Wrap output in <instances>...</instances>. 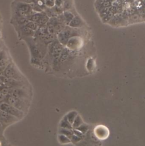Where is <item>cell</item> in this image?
Here are the masks:
<instances>
[{
	"instance_id": "cell-1",
	"label": "cell",
	"mask_w": 145,
	"mask_h": 146,
	"mask_svg": "<svg viewBox=\"0 0 145 146\" xmlns=\"http://www.w3.org/2000/svg\"><path fill=\"white\" fill-rule=\"evenodd\" d=\"M28 101L22 100L21 99L16 98L10 94H8L5 97V102L12 105L13 106L23 112L26 111L28 110Z\"/></svg>"
},
{
	"instance_id": "cell-2",
	"label": "cell",
	"mask_w": 145,
	"mask_h": 146,
	"mask_svg": "<svg viewBox=\"0 0 145 146\" xmlns=\"http://www.w3.org/2000/svg\"><path fill=\"white\" fill-rule=\"evenodd\" d=\"M3 74L9 78L23 81V77L13 63H10L3 70Z\"/></svg>"
},
{
	"instance_id": "cell-3",
	"label": "cell",
	"mask_w": 145,
	"mask_h": 146,
	"mask_svg": "<svg viewBox=\"0 0 145 146\" xmlns=\"http://www.w3.org/2000/svg\"><path fill=\"white\" fill-rule=\"evenodd\" d=\"M0 107L2 110L17 118L19 120L23 118V117H24V112L6 102H3L0 104Z\"/></svg>"
},
{
	"instance_id": "cell-4",
	"label": "cell",
	"mask_w": 145,
	"mask_h": 146,
	"mask_svg": "<svg viewBox=\"0 0 145 146\" xmlns=\"http://www.w3.org/2000/svg\"><path fill=\"white\" fill-rule=\"evenodd\" d=\"M19 120V119L17 118L2 110L0 111V123L4 130L8 126L17 122Z\"/></svg>"
},
{
	"instance_id": "cell-5",
	"label": "cell",
	"mask_w": 145,
	"mask_h": 146,
	"mask_svg": "<svg viewBox=\"0 0 145 146\" xmlns=\"http://www.w3.org/2000/svg\"><path fill=\"white\" fill-rule=\"evenodd\" d=\"M16 10L19 15L28 18L35 12L31 6V4L19 2L16 5Z\"/></svg>"
},
{
	"instance_id": "cell-6",
	"label": "cell",
	"mask_w": 145,
	"mask_h": 146,
	"mask_svg": "<svg viewBox=\"0 0 145 146\" xmlns=\"http://www.w3.org/2000/svg\"><path fill=\"white\" fill-rule=\"evenodd\" d=\"M9 94L16 98L27 101H28L30 99L29 93L27 89L23 88V86L10 89Z\"/></svg>"
},
{
	"instance_id": "cell-7",
	"label": "cell",
	"mask_w": 145,
	"mask_h": 146,
	"mask_svg": "<svg viewBox=\"0 0 145 146\" xmlns=\"http://www.w3.org/2000/svg\"><path fill=\"white\" fill-rule=\"evenodd\" d=\"M9 59L5 54V52L3 51L0 52V68L3 70L7 67V66L9 64Z\"/></svg>"
},
{
	"instance_id": "cell-8",
	"label": "cell",
	"mask_w": 145,
	"mask_h": 146,
	"mask_svg": "<svg viewBox=\"0 0 145 146\" xmlns=\"http://www.w3.org/2000/svg\"><path fill=\"white\" fill-rule=\"evenodd\" d=\"M62 52V47L59 43H55L51 48V54L54 57H58Z\"/></svg>"
},
{
	"instance_id": "cell-9",
	"label": "cell",
	"mask_w": 145,
	"mask_h": 146,
	"mask_svg": "<svg viewBox=\"0 0 145 146\" xmlns=\"http://www.w3.org/2000/svg\"><path fill=\"white\" fill-rule=\"evenodd\" d=\"M43 14V13H35L34 14L28 17L27 18L30 21H32L37 23L40 19V18H41V17L42 16Z\"/></svg>"
},
{
	"instance_id": "cell-10",
	"label": "cell",
	"mask_w": 145,
	"mask_h": 146,
	"mask_svg": "<svg viewBox=\"0 0 145 146\" xmlns=\"http://www.w3.org/2000/svg\"><path fill=\"white\" fill-rule=\"evenodd\" d=\"M25 26L28 28H29L32 31H33L34 32L38 31L39 28V26L37 23L32 21H30Z\"/></svg>"
},
{
	"instance_id": "cell-11",
	"label": "cell",
	"mask_w": 145,
	"mask_h": 146,
	"mask_svg": "<svg viewBox=\"0 0 145 146\" xmlns=\"http://www.w3.org/2000/svg\"><path fill=\"white\" fill-rule=\"evenodd\" d=\"M48 21H49L48 17L46 14H43L42 16L41 17V18H40L39 21L37 22V23L38 24L39 27L40 26H44L46 23H48Z\"/></svg>"
},
{
	"instance_id": "cell-12",
	"label": "cell",
	"mask_w": 145,
	"mask_h": 146,
	"mask_svg": "<svg viewBox=\"0 0 145 146\" xmlns=\"http://www.w3.org/2000/svg\"><path fill=\"white\" fill-rule=\"evenodd\" d=\"M16 21L19 25L22 26H25L29 22V20L28 19V18L27 17L19 15L17 17Z\"/></svg>"
},
{
	"instance_id": "cell-13",
	"label": "cell",
	"mask_w": 145,
	"mask_h": 146,
	"mask_svg": "<svg viewBox=\"0 0 145 146\" xmlns=\"http://www.w3.org/2000/svg\"><path fill=\"white\" fill-rule=\"evenodd\" d=\"M10 91V88H9L8 86L5 85L3 84H1L0 85V92L5 96H7L9 94Z\"/></svg>"
},
{
	"instance_id": "cell-14",
	"label": "cell",
	"mask_w": 145,
	"mask_h": 146,
	"mask_svg": "<svg viewBox=\"0 0 145 146\" xmlns=\"http://www.w3.org/2000/svg\"><path fill=\"white\" fill-rule=\"evenodd\" d=\"M21 31L22 32L25 34L26 35H30V36H32L34 34V32L30 30L29 28L26 27V26H22L21 28Z\"/></svg>"
},
{
	"instance_id": "cell-15",
	"label": "cell",
	"mask_w": 145,
	"mask_h": 146,
	"mask_svg": "<svg viewBox=\"0 0 145 146\" xmlns=\"http://www.w3.org/2000/svg\"><path fill=\"white\" fill-rule=\"evenodd\" d=\"M61 127L64 129H69L71 127L69 122L68 119L67 120H63L61 123Z\"/></svg>"
},
{
	"instance_id": "cell-16",
	"label": "cell",
	"mask_w": 145,
	"mask_h": 146,
	"mask_svg": "<svg viewBox=\"0 0 145 146\" xmlns=\"http://www.w3.org/2000/svg\"><path fill=\"white\" fill-rule=\"evenodd\" d=\"M44 3L47 7H52L55 5V0H45Z\"/></svg>"
},
{
	"instance_id": "cell-17",
	"label": "cell",
	"mask_w": 145,
	"mask_h": 146,
	"mask_svg": "<svg viewBox=\"0 0 145 146\" xmlns=\"http://www.w3.org/2000/svg\"><path fill=\"white\" fill-rule=\"evenodd\" d=\"M59 141L60 142L63 143H67L68 141H69V139L68 138H67V137L64 135H62V134H60L59 136Z\"/></svg>"
},
{
	"instance_id": "cell-18",
	"label": "cell",
	"mask_w": 145,
	"mask_h": 146,
	"mask_svg": "<svg viewBox=\"0 0 145 146\" xmlns=\"http://www.w3.org/2000/svg\"><path fill=\"white\" fill-rule=\"evenodd\" d=\"M36 0H18L19 2H23V3H26L28 4H31L35 2Z\"/></svg>"
},
{
	"instance_id": "cell-19",
	"label": "cell",
	"mask_w": 145,
	"mask_h": 146,
	"mask_svg": "<svg viewBox=\"0 0 145 146\" xmlns=\"http://www.w3.org/2000/svg\"><path fill=\"white\" fill-rule=\"evenodd\" d=\"M5 97L3 96L1 92H0V104L5 102Z\"/></svg>"
},
{
	"instance_id": "cell-20",
	"label": "cell",
	"mask_w": 145,
	"mask_h": 146,
	"mask_svg": "<svg viewBox=\"0 0 145 146\" xmlns=\"http://www.w3.org/2000/svg\"><path fill=\"white\" fill-rule=\"evenodd\" d=\"M63 3V0H56L55 5L57 6H60Z\"/></svg>"
},
{
	"instance_id": "cell-21",
	"label": "cell",
	"mask_w": 145,
	"mask_h": 146,
	"mask_svg": "<svg viewBox=\"0 0 145 146\" xmlns=\"http://www.w3.org/2000/svg\"><path fill=\"white\" fill-rule=\"evenodd\" d=\"M4 129L2 127V125L0 123V137H3V133Z\"/></svg>"
},
{
	"instance_id": "cell-22",
	"label": "cell",
	"mask_w": 145,
	"mask_h": 146,
	"mask_svg": "<svg viewBox=\"0 0 145 146\" xmlns=\"http://www.w3.org/2000/svg\"><path fill=\"white\" fill-rule=\"evenodd\" d=\"M1 47V40H0V48Z\"/></svg>"
},
{
	"instance_id": "cell-23",
	"label": "cell",
	"mask_w": 145,
	"mask_h": 146,
	"mask_svg": "<svg viewBox=\"0 0 145 146\" xmlns=\"http://www.w3.org/2000/svg\"><path fill=\"white\" fill-rule=\"evenodd\" d=\"M1 84H2V82H1V80H0V85H1Z\"/></svg>"
},
{
	"instance_id": "cell-24",
	"label": "cell",
	"mask_w": 145,
	"mask_h": 146,
	"mask_svg": "<svg viewBox=\"0 0 145 146\" xmlns=\"http://www.w3.org/2000/svg\"><path fill=\"white\" fill-rule=\"evenodd\" d=\"M1 107H0V111H1Z\"/></svg>"
}]
</instances>
